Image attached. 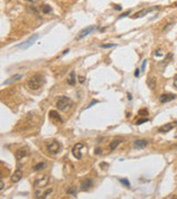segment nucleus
<instances>
[{"instance_id": "7ed1b4c3", "label": "nucleus", "mask_w": 177, "mask_h": 199, "mask_svg": "<svg viewBox=\"0 0 177 199\" xmlns=\"http://www.w3.org/2000/svg\"><path fill=\"white\" fill-rule=\"evenodd\" d=\"M49 181H50V177L48 175H42V176H39L36 180H34V187L38 188V189H41L43 187H46Z\"/></svg>"}, {"instance_id": "f3484780", "label": "nucleus", "mask_w": 177, "mask_h": 199, "mask_svg": "<svg viewBox=\"0 0 177 199\" xmlns=\"http://www.w3.org/2000/svg\"><path fill=\"white\" fill-rule=\"evenodd\" d=\"M68 83L70 84V85H72V86H74V85H75V83H76V78H75V72H74V71H72V72H71V75H70V78H69Z\"/></svg>"}, {"instance_id": "473e14b6", "label": "nucleus", "mask_w": 177, "mask_h": 199, "mask_svg": "<svg viewBox=\"0 0 177 199\" xmlns=\"http://www.w3.org/2000/svg\"><path fill=\"white\" fill-rule=\"evenodd\" d=\"M95 154H101V149L100 148H96L95 149Z\"/></svg>"}, {"instance_id": "412c9836", "label": "nucleus", "mask_w": 177, "mask_h": 199, "mask_svg": "<svg viewBox=\"0 0 177 199\" xmlns=\"http://www.w3.org/2000/svg\"><path fill=\"white\" fill-rule=\"evenodd\" d=\"M76 191H78V188H76V186H72V187H70L67 190V194L68 195H73V196H75L76 195Z\"/></svg>"}, {"instance_id": "4c0bfd02", "label": "nucleus", "mask_w": 177, "mask_h": 199, "mask_svg": "<svg viewBox=\"0 0 177 199\" xmlns=\"http://www.w3.org/2000/svg\"><path fill=\"white\" fill-rule=\"evenodd\" d=\"M175 137H177V131H176V134H175Z\"/></svg>"}, {"instance_id": "dca6fc26", "label": "nucleus", "mask_w": 177, "mask_h": 199, "mask_svg": "<svg viewBox=\"0 0 177 199\" xmlns=\"http://www.w3.org/2000/svg\"><path fill=\"white\" fill-rule=\"evenodd\" d=\"M49 116H50V118L52 119V121L54 122H62V117L60 116V114H59L57 111H50V113H49Z\"/></svg>"}, {"instance_id": "9d476101", "label": "nucleus", "mask_w": 177, "mask_h": 199, "mask_svg": "<svg viewBox=\"0 0 177 199\" xmlns=\"http://www.w3.org/2000/svg\"><path fill=\"white\" fill-rule=\"evenodd\" d=\"M176 98L175 94H172V93H166V94H162L159 96V101L161 103H167V102H170Z\"/></svg>"}, {"instance_id": "f704fd0d", "label": "nucleus", "mask_w": 177, "mask_h": 199, "mask_svg": "<svg viewBox=\"0 0 177 199\" xmlns=\"http://www.w3.org/2000/svg\"><path fill=\"white\" fill-rule=\"evenodd\" d=\"M26 1H28V2H31V3H34V2H37V0H26Z\"/></svg>"}, {"instance_id": "393cba45", "label": "nucleus", "mask_w": 177, "mask_h": 199, "mask_svg": "<svg viewBox=\"0 0 177 199\" xmlns=\"http://www.w3.org/2000/svg\"><path fill=\"white\" fill-rule=\"evenodd\" d=\"M143 114H145V115H148V112H147V109H142V111H140V115H141V116H144Z\"/></svg>"}, {"instance_id": "f03ea898", "label": "nucleus", "mask_w": 177, "mask_h": 199, "mask_svg": "<svg viewBox=\"0 0 177 199\" xmlns=\"http://www.w3.org/2000/svg\"><path fill=\"white\" fill-rule=\"evenodd\" d=\"M72 106V101L67 96H60L57 101V107L62 112H67L71 108Z\"/></svg>"}, {"instance_id": "9b49d317", "label": "nucleus", "mask_w": 177, "mask_h": 199, "mask_svg": "<svg viewBox=\"0 0 177 199\" xmlns=\"http://www.w3.org/2000/svg\"><path fill=\"white\" fill-rule=\"evenodd\" d=\"M28 155H29V149L27 147H22L16 152V158L18 161H20V159H22L23 157H26Z\"/></svg>"}, {"instance_id": "39448f33", "label": "nucleus", "mask_w": 177, "mask_h": 199, "mask_svg": "<svg viewBox=\"0 0 177 199\" xmlns=\"http://www.w3.org/2000/svg\"><path fill=\"white\" fill-rule=\"evenodd\" d=\"M95 30V26H90V27H85L84 29H82V30H80V32L78 33V36H76V40H81V39H83L84 37H86V36H88L91 32H93Z\"/></svg>"}, {"instance_id": "b1692460", "label": "nucleus", "mask_w": 177, "mask_h": 199, "mask_svg": "<svg viewBox=\"0 0 177 199\" xmlns=\"http://www.w3.org/2000/svg\"><path fill=\"white\" fill-rule=\"evenodd\" d=\"M114 47H116V44H114V43H110V44H102V46H101V48H103V49H106V48H114Z\"/></svg>"}, {"instance_id": "f8f14e48", "label": "nucleus", "mask_w": 177, "mask_h": 199, "mask_svg": "<svg viewBox=\"0 0 177 199\" xmlns=\"http://www.w3.org/2000/svg\"><path fill=\"white\" fill-rule=\"evenodd\" d=\"M22 176H23L22 169H21V168H18L17 170L12 174V176H11V181H12V183H18V181H20V180H21V178H22Z\"/></svg>"}, {"instance_id": "a878e982", "label": "nucleus", "mask_w": 177, "mask_h": 199, "mask_svg": "<svg viewBox=\"0 0 177 199\" xmlns=\"http://www.w3.org/2000/svg\"><path fill=\"white\" fill-rule=\"evenodd\" d=\"M131 13V10H129V11H126V12H124V13H122L121 16H120V18H124V17H127L129 14Z\"/></svg>"}, {"instance_id": "4be33fe9", "label": "nucleus", "mask_w": 177, "mask_h": 199, "mask_svg": "<svg viewBox=\"0 0 177 199\" xmlns=\"http://www.w3.org/2000/svg\"><path fill=\"white\" fill-rule=\"evenodd\" d=\"M21 78H22V75H21V74H16V75H13L12 78H10V80H9V81H7V82H4V84H9V83L16 82L17 80H19V79H21Z\"/></svg>"}, {"instance_id": "423d86ee", "label": "nucleus", "mask_w": 177, "mask_h": 199, "mask_svg": "<svg viewBox=\"0 0 177 199\" xmlns=\"http://www.w3.org/2000/svg\"><path fill=\"white\" fill-rule=\"evenodd\" d=\"M38 38H39V34H37V33H36V34H33V36H32L31 38H29L26 42H23V43H21V44H19L18 47L20 48V49H22V50H26V49H28L29 47H31L32 44L38 40Z\"/></svg>"}, {"instance_id": "c756f323", "label": "nucleus", "mask_w": 177, "mask_h": 199, "mask_svg": "<svg viewBox=\"0 0 177 199\" xmlns=\"http://www.w3.org/2000/svg\"><path fill=\"white\" fill-rule=\"evenodd\" d=\"M174 86H175L176 90H177V75L174 78Z\"/></svg>"}, {"instance_id": "2f4dec72", "label": "nucleus", "mask_w": 177, "mask_h": 199, "mask_svg": "<svg viewBox=\"0 0 177 199\" xmlns=\"http://www.w3.org/2000/svg\"><path fill=\"white\" fill-rule=\"evenodd\" d=\"M114 8H115L116 10H122V7H121V6H119V4H116V6H114Z\"/></svg>"}, {"instance_id": "7c9ffc66", "label": "nucleus", "mask_w": 177, "mask_h": 199, "mask_svg": "<svg viewBox=\"0 0 177 199\" xmlns=\"http://www.w3.org/2000/svg\"><path fill=\"white\" fill-rule=\"evenodd\" d=\"M95 103H97V101H92V103H91V104H88V105L86 106V108H88V107H91V106L93 105V104H95Z\"/></svg>"}, {"instance_id": "72a5a7b5", "label": "nucleus", "mask_w": 177, "mask_h": 199, "mask_svg": "<svg viewBox=\"0 0 177 199\" xmlns=\"http://www.w3.org/2000/svg\"><path fill=\"white\" fill-rule=\"evenodd\" d=\"M140 75V70H136L135 71V76H139Z\"/></svg>"}, {"instance_id": "6e6552de", "label": "nucleus", "mask_w": 177, "mask_h": 199, "mask_svg": "<svg viewBox=\"0 0 177 199\" xmlns=\"http://www.w3.org/2000/svg\"><path fill=\"white\" fill-rule=\"evenodd\" d=\"M157 9H159V8H158V7H156V8H147V9L140 10V11H137V12H135L134 14H133V16H132V19H137V18L145 17L147 13L152 11V10H157Z\"/></svg>"}, {"instance_id": "0eeeda50", "label": "nucleus", "mask_w": 177, "mask_h": 199, "mask_svg": "<svg viewBox=\"0 0 177 199\" xmlns=\"http://www.w3.org/2000/svg\"><path fill=\"white\" fill-rule=\"evenodd\" d=\"M84 147V144L83 143H78L73 146V149H72V154L76 159H81L82 158V148Z\"/></svg>"}, {"instance_id": "c9c22d12", "label": "nucleus", "mask_w": 177, "mask_h": 199, "mask_svg": "<svg viewBox=\"0 0 177 199\" xmlns=\"http://www.w3.org/2000/svg\"><path fill=\"white\" fill-rule=\"evenodd\" d=\"M127 95H129V100H132V96H131V94H130V93L127 94Z\"/></svg>"}, {"instance_id": "c85d7f7f", "label": "nucleus", "mask_w": 177, "mask_h": 199, "mask_svg": "<svg viewBox=\"0 0 177 199\" xmlns=\"http://www.w3.org/2000/svg\"><path fill=\"white\" fill-rule=\"evenodd\" d=\"M3 188H4V184H3V181L1 180V183H0V192L3 190Z\"/></svg>"}, {"instance_id": "4468645a", "label": "nucleus", "mask_w": 177, "mask_h": 199, "mask_svg": "<svg viewBox=\"0 0 177 199\" xmlns=\"http://www.w3.org/2000/svg\"><path fill=\"white\" fill-rule=\"evenodd\" d=\"M147 145H148V141H146V139H136L134 142V148H137V149L144 148Z\"/></svg>"}, {"instance_id": "bb28decb", "label": "nucleus", "mask_w": 177, "mask_h": 199, "mask_svg": "<svg viewBox=\"0 0 177 199\" xmlns=\"http://www.w3.org/2000/svg\"><path fill=\"white\" fill-rule=\"evenodd\" d=\"M145 122H148V118H144V119H141V121H139L136 124L137 125H141V124H143V123H145Z\"/></svg>"}, {"instance_id": "e433bc0d", "label": "nucleus", "mask_w": 177, "mask_h": 199, "mask_svg": "<svg viewBox=\"0 0 177 199\" xmlns=\"http://www.w3.org/2000/svg\"><path fill=\"white\" fill-rule=\"evenodd\" d=\"M172 198H175V199H177V196H173V197H172Z\"/></svg>"}, {"instance_id": "f257e3e1", "label": "nucleus", "mask_w": 177, "mask_h": 199, "mask_svg": "<svg viewBox=\"0 0 177 199\" xmlns=\"http://www.w3.org/2000/svg\"><path fill=\"white\" fill-rule=\"evenodd\" d=\"M44 83V78L41 74H36L32 78H30V80L28 81V86L31 90H39Z\"/></svg>"}, {"instance_id": "6ab92c4d", "label": "nucleus", "mask_w": 177, "mask_h": 199, "mask_svg": "<svg viewBox=\"0 0 177 199\" xmlns=\"http://www.w3.org/2000/svg\"><path fill=\"white\" fill-rule=\"evenodd\" d=\"M41 11H42L44 14L51 13V12H52V8L49 6V4H42V6H41Z\"/></svg>"}, {"instance_id": "cd10ccee", "label": "nucleus", "mask_w": 177, "mask_h": 199, "mask_svg": "<svg viewBox=\"0 0 177 199\" xmlns=\"http://www.w3.org/2000/svg\"><path fill=\"white\" fill-rule=\"evenodd\" d=\"M146 63H147V60H144V61H143V65H142V72H144V71H145Z\"/></svg>"}, {"instance_id": "20e7f679", "label": "nucleus", "mask_w": 177, "mask_h": 199, "mask_svg": "<svg viewBox=\"0 0 177 199\" xmlns=\"http://www.w3.org/2000/svg\"><path fill=\"white\" fill-rule=\"evenodd\" d=\"M60 148H61V145H60V143H59L58 141H50V142L47 143L48 152L50 154H53V155L60 152Z\"/></svg>"}, {"instance_id": "ddd939ff", "label": "nucleus", "mask_w": 177, "mask_h": 199, "mask_svg": "<svg viewBox=\"0 0 177 199\" xmlns=\"http://www.w3.org/2000/svg\"><path fill=\"white\" fill-rule=\"evenodd\" d=\"M92 185H93V180H92V179L86 178V179H84V180L81 183V190L86 191V190H88V189L91 188Z\"/></svg>"}, {"instance_id": "5701e85b", "label": "nucleus", "mask_w": 177, "mask_h": 199, "mask_svg": "<svg viewBox=\"0 0 177 199\" xmlns=\"http://www.w3.org/2000/svg\"><path fill=\"white\" fill-rule=\"evenodd\" d=\"M120 181H121V183L123 184V185H125L126 187H129V188L131 187V184H130V181L127 180L126 178H124V179H123V178H121V179H120Z\"/></svg>"}, {"instance_id": "2eb2a0df", "label": "nucleus", "mask_w": 177, "mask_h": 199, "mask_svg": "<svg viewBox=\"0 0 177 199\" xmlns=\"http://www.w3.org/2000/svg\"><path fill=\"white\" fill-rule=\"evenodd\" d=\"M121 143H123V139H122V138H115V139H113V141L110 143V145H109L110 151H115V149L117 148V146H119Z\"/></svg>"}, {"instance_id": "a211bd4d", "label": "nucleus", "mask_w": 177, "mask_h": 199, "mask_svg": "<svg viewBox=\"0 0 177 199\" xmlns=\"http://www.w3.org/2000/svg\"><path fill=\"white\" fill-rule=\"evenodd\" d=\"M156 83H157L156 78H150V79H148V82H147L150 89H152V90H155V89H156Z\"/></svg>"}, {"instance_id": "1a4fd4ad", "label": "nucleus", "mask_w": 177, "mask_h": 199, "mask_svg": "<svg viewBox=\"0 0 177 199\" xmlns=\"http://www.w3.org/2000/svg\"><path fill=\"white\" fill-rule=\"evenodd\" d=\"M177 126V122H172V123H168V124H164L162 125L159 128H158V132L159 133H168L169 131H172L174 127Z\"/></svg>"}, {"instance_id": "aec40b11", "label": "nucleus", "mask_w": 177, "mask_h": 199, "mask_svg": "<svg viewBox=\"0 0 177 199\" xmlns=\"http://www.w3.org/2000/svg\"><path fill=\"white\" fill-rule=\"evenodd\" d=\"M47 167V164L46 163H43V162H41V163H39V164H37L36 166L33 167V170H36V172H38V170H41V169H43V168H46Z\"/></svg>"}]
</instances>
